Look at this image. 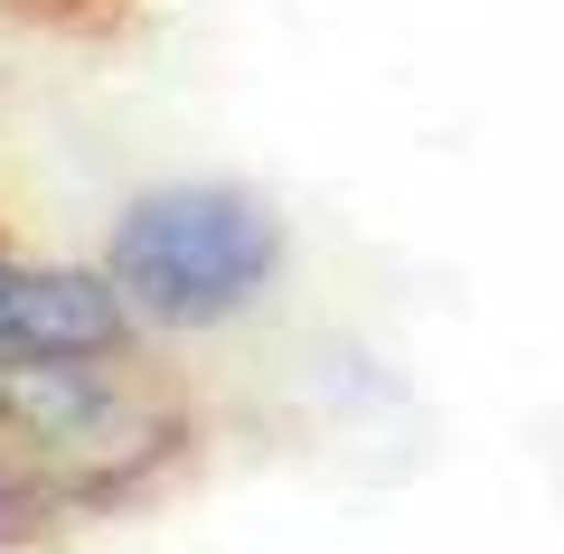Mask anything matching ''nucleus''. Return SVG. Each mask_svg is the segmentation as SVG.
I'll list each match as a JSON object with an SVG mask.
<instances>
[{
	"mask_svg": "<svg viewBox=\"0 0 564 554\" xmlns=\"http://www.w3.org/2000/svg\"><path fill=\"white\" fill-rule=\"evenodd\" d=\"M273 273H282L273 207L245 188H217V178L151 188L113 226V254H104V282L122 292V311L161 319V329H207V319L245 311Z\"/></svg>",
	"mask_w": 564,
	"mask_h": 554,
	"instance_id": "f257e3e1",
	"label": "nucleus"
},
{
	"mask_svg": "<svg viewBox=\"0 0 564 554\" xmlns=\"http://www.w3.org/2000/svg\"><path fill=\"white\" fill-rule=\"evenodd\" d=\"M0 423L57 460H141L151 404L104 357H0Z\"/></svg>",
	"mask_w": 564,
	"mask_h": 554,
	"instance_id": "f03ea898",
	"label": "nucleus"
},
{
	"mask_svg": "<svg viewBox=\"0 0 564 554\" xmlns=\"http://www.w3.org/2000/svg\"><path fill=\"white\" fill-rule=\"evenodd\" d=\"M122 338H132V311L113 282L0 263V357H113Z\"/></svg>",
	"mask_w": 564,
	"mask_h": 554,
	"instance_id": "7ed1b4c3",
	"label": "nucleus"
},
{
	"mask_svg": "<svg viewBox=\"0 0 564 554\" xmlns=\"http://www.w3.org/2000/svg\"><path fill=\"white\" fill-rule=\"evenodd\" d=\"M0 508H10V489H0Z\"/></svg>",
	"mask_w": 564,
	"mask_h": 554,
	"instance_id": "20e7f679",
	"label": "nucleus"
}]
</instances>
